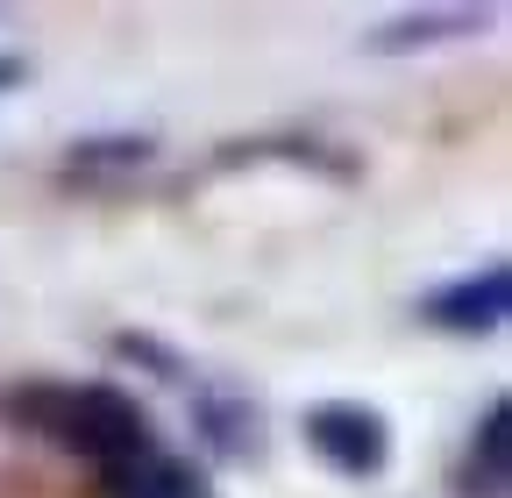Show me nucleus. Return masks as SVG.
<instances>
[{
    "instance_id": "2",
    "label": "nucleus",
    "mask_w": 512,
    "mask_h": 498,
    "mask_svg": "<svg viewBox=\"0 0 512 498\" xmlns=\"http://www.w3.org/2000/svg\"><path fill=\"white\" fill-rule=\"evenodd\" d=\"M306 442L320 449V463H335L342 477H377L384 456H392V434H384V420L356 399H328L306 413Z\"/></svg>"
},
{
    "instance_id": "3",
    "label": "nucleus",
    "mask_w": 512,
    "mask_h": 498,
    "mask_svg": "<svg viewBox=\"0 0 512 498\" xmlns=\"http://www.w3.org/2000/svg\"><path fill=\"white\" fill-rule=\"evenodd\" d=\"M505 299H512V278L491 264V271H477V278L441 285V292L427 299V321L456 328V335H491V328L505 321Z\"/></svg>"
},
{
    "instance_id": "5",
    "label": "nucleus",
    "mask_w": 512,
    "mask_h": 498,
    "mask_svg": "<svg viewBox=\"0 0 512 498\" xmlns=\"http://www.w3.org/2000/svg\"><path fill=\"white\" fill-rule=\"evenodd\" d=\"M463 491L470 498H505V406L484 413V434L470 442V463H463Z\"/></svg>"
},
{
    "instance_id": "1",
    "label": "nucleus",
    "mask_w": 512,
    "mask_h": 498,
    "mask_svg": "<svg viewBox=\"0 0 512 498\" xmlns=\"http://www.w3.org/2000/svg\"><path fill=\"white\" fill-rule=\"evenodd\" d=\"M29 420H43L64 449L93 456L107 477L128 470V463H143V456L157 449L143 406L128 399V392H114V385H50V392L29 399Z\"/></svg>"
},
{
    "instance_id": "4",
    "label": "nucleus",
    "mask_w": 512,
    "mask_h": 498,
    "mask_svg": "<svg viewBox=\"0 0 512 498\" xmlns=\"http://www.w3.org/2000/svg\"><path fill=\"white\" fill-rule=\"evenodd\" d=\"M107 484H114V498H207L200 470H192V463H178V456H164V449H150L143 463L114 470Z\"/></svg>"
},
{
    "instance_id": "6",
    "label": "nucleus",
    "mask_w": 512,
    "mask_h": 498,
    "mask_svg": "<svg viewBox=\"0 0 512 498\" xmlns=\"http://www.w3.org/2000/svg\"><path fill=\"white\" fill-rule=\"evenodd\" d=\"M22 79V65H15V57H0V86H15Z\"/></svg>"
}]
</instances>
